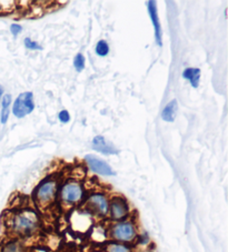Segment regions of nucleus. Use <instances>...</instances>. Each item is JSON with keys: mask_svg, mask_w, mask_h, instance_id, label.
Here are the masks:
<instances>
[{"mask_svg": "<svg viewBox=\"0 0 228 252\" xmlns=\"http://www.w3.org/2000/svg\"><path fill=\"white\" fill-rule=\"evenodd\" d=\"M72 225L77 231H87L91 224V215L88 211H76L72 216Z\"/></svg>", "mask_w": 228, "mask_h": 252, "instance_id": "nucleus-10", "label": "nucleus"}, {"mask_svg": "<svg viewBox=\"0 0 228 252\" xmlns=\"http://www.w3.org/2000/svg\"><path fill=\"white\" fill-rule=\"evenodd\" d=\"M61 205L65 207H73L79 203L84 198V188L80 182L69 180L65 182L59 191Z\"/></svg>", "mask_w": 228, "mask_h": 252, "instance_id": "nucleus-3", "label": "nucleus"}, {"mask_svg": "<svg viewBox=\"0 0 228 252\" xmlns=\"http://www.w3.org/2000/svg\"><path fill=\"white\" fill-rule=\"evenodd\" d=\"M183 78L190 82L191 87L197 88L200 80V69L198 68H186L183 72Z\"/></svg>", "mask_w": 228, "mask_h": 252, "instance_id": "nucleus-13", "label": "nucleus"}, {"mask_svg": "<svg viewBox=\"0 0 228 252\" xmlns=\"http://www.w3.org/2000/svg\"><path fill=\"white\" fill-rule=\"evenodd\" d=\"M86 162L88 163L89 168L93 170L95 173H98V175L102 176H115L116 172L113 170L112 167L109 164L104 161V160L99 159L98 157L93 155H87L85 157Z\"/></svg>", "mask_w": 228, "mask_h": 252, "instance_id": "nucleus-8", "label": "nucleus"}, {"mask_svg": "<svg viewBox=\"0 0 228 252\" xmlns=\"http://www.w3.org/2000/svg\"><path fill=\"white\" fill-rule=\"evenodd\" d=\"M58 193V181L54 178H48L39 185L34 192V201L40 209L50 207Z\"/></svg>", "mask_w": 228, "mask_h": 252, "instance_id": "nucleus-2", "label": "nucleus"}, {"mask_svg": "<svg viewBox=\"0 0 228 252\" xmlns=\"http://www.w3.org/2000/svg\"><path fill=\"white\" fill-rule=\"evenodd\" d=\"M0 9H1V6H0Z\"/></svg>", "mask_w": 228, "mask_h": 252, "instance_id": "nucleus-23", "label": "nucleus"}, {"mask_svg": "<svg viewBox=\"0 0 228 252\" xmlns=\"http://www.w3.org/2000/svg\"><path fill=\"white\" fill-rule=\"evenodd\" d=\"M85 64H86V59L84 57V55H82V54H77L76 56H75V58H74V67L76 68V70L78 72H80V71L84 70Z\"/></svg>", "mask_w": 228, "mask_h": 252, "instance_id": "nucleus-17", "label": "nucleus"}, {"mask_svg": "<svg viewBox=\"0 0 228 252\" xmlns=\"http://www.w3.org/2000/svg\"><path fill=\"white\" fill-rule=\"evenodd\" d=\"M0 252H26V249L21 241L11 240L1 246V248H0Z\"/></svg>", "mask_w": 228, "mask_h": 252, "instance_id": "nucleus-14", "label": "nucleus"}, {"mask_svg": "<svg viewBox=\"0 0 228 252\" xmlns=\"http://www.w3.org/2000/svg\"><path fill=\"white\" fill-rule=\"evenodd\" d=\"M39 218L37 214L30 209L12 212L7 219V227L17 237L28 238L39 230Z\"/></svg>", "mask_w": 228, "mask_h": 252, "instance_id": "nucleus-1", "label": "nucleus"}, {"mask_svg": "<svg viewBox=\"0 0 228 252\" xmlns=\"http://www.w3.org/2000/svg\"><path fill=\"white\" fill-rule=\"evenodd\" d=\"M35 109L34 103V94L33 93H24L20 94L19 97L15 100L14 108H12V112L17 117V118H25L26 116L32 114Z\"/></svg>", "mask_w": 228, "mask_h": 252, "instance_id": "nucleus-6", "label": "nucleus"}, {"mask_svg": "<svg viewBox=\"0 0 228 252\" xmlns=\"http://www.w3.org/2000/svg\"><path fill=\"white\" fill-rule=\"evenodd\" d=\"M178 109L177 100L173 99L172 101H169L166 107L161 111V118L164 121H167V123H173L175 120V117H176V112Z\"/></svg>", "mask_w": 228, "mask_h": 252, "instance_id": "nucleus-12", "label": "nucleus"}, {"mask_svg": "<svg viewBox=\"0 0 228 252\" xmlns=\"http://www.w3.org/2000/svg\"><path fill=\"white\" fill-rule=\"evenodd\" d=\"M23 32V27H21L20 25H18V24H12L11 26H10V32L14 34L15 37H17L18 36V34Z\"/></svg>", "mask_w": 228, "mask_h": 252, "instance_id": "nucleus-21", "label": "nucleus"}, {"mask_svg": "<svg viewBox=\"0 0 228 252\" xmlns=\"http://www.w3.org/2000/svg\"><path fill=\"white\" fill-rule=\"evenodd\" d=\"M96 54H97L99 57H106L109 54V46L106 42V40H99L96 45Z\"/></svg>", "mask_w": 228, "mask_h": 252, "instance_id": "nucleus-16", "label": "nucleus"}, {"mask_svg": "<svg viewBox=\"0 0 228 252\" xmlns=\"http://www.w3.org/2000/svg\"><path fill=\"white\" fill-rule=\"evenodd\" d=\"M93 147L96 151L103 155H117L118 150L111 142H107L103 136H96L93 140Z\"/></svg>", "mask_w": 228, "mask_h": 252, "instance_id": "nucleus-11", "label": "nucleus"}, {"mask_svg": "<svg viewBox=\"0 0 228 252\" xmlns=\"http://www.w3.org/2000/svg\"><path fill=\"white\" fill-rule=\"evenodd\" d=\"M2 94H3V87L0 86V99H1Z\"/></svg>", "mask_w": 228, "mask_h": 252, "instance_id": "nucleus-22", "label": "nucleus"}, {"mask_svg": "<svg viewBox=\"0 0 228 252\" xmlns=\"http://www.w3.org/2000/svg\"><path fill=\"white\" fill-rule=\"evenodd\" d=\"M24 42H25V47L29 50H41L42 49L40 45H38L36 41H33L30 38H26Z\"/></svg>", "mask_w": 228, "mask_h": 252, "instance_id": "nucleus-18", "label": "nucleus"}, {"mask_svg": "<svg viewBox=\"0 0 228 252\" xmlns=\"http://www.w3.org/2000/svg\"><path fill=\"white\" fill-rule=\"evenodd\" d=\"M147 8H148L149 16H151L152 26H154L156 43L159 47H161V46H163V30H161V26H160V21H159V17H158V11H157L156 2L155 1H148L147 2Z\"/></svg>", "mask_w": 228, "mask_h": 252, "instance_id": "nucleus-9", "label": "nucleus"}, {"mask_svg": "<svg viewBox=\"0 0 228 252\" xmlns=\"http://www.w3.org/2000/svg\"><path fill=\"white\" fill-rule=\"evenodd\" d=\"M111 218L116 221H122L129 215V206L122 197H114L109 201V211Z\"/></svg>", "mask_w": 228, "mask_h": 252, "instance_id": "nucleus-7", "label": "nucleus"}, {"mask_svg": "<svg viewBox=\"0 0 228 252\" xmlns=\"http://www.w3.org/2000/svg\"><path fill=\"white\" fill-rule=\"evenodd\" d=\"M86 211L90 215H96L99 217H105L109 211V200L103 193H94L87 199Z\"/></svg>", "mask_w": 228, "mask_h": 252, "instance_id": "nucleus-5", "label": "nucleus"}, {"mask_svg": "<svg viewBox=\"0 0 228 252\" xmlns=\"http://www.w3.org/2000/svg\"><path fill=\"white\" fill-rule=\"evenodd\" d=\"M58 118L63 124H67L70 121V115L67 110H61L58 115Z\"/></svg>", "mask_w": 228, "mask_h": 252, "instance_id": "nucleus-19", "label": "nucleus"}, {"mask_svg": "<svg viewBox=\"0 0 228 252\" xmlns=\"http://www.w3.org/2000/svg\"><path fill=\"white\" fill-rule=\"evenodd\" d=\"M111 237L114 240L119 242H131L137 237V231H136V227L133 222L120 221L112 227Z\"/></svg>", "mask_w": 228, "mask_h": 252, "instance_id": "nucleus-4", "label": "nucleus"}, {"mask_svg": "<svg viewBox=\"0 0 228 252\" xmlns=\"http://www.w3.org/2000/svg\"><path fill=\"white\" fill-rule=\"evenodd\" d=\"M10 103H11V95L10 94H5L2 97L1 109H9Z\"/></svg>", "mask_w": 228, "mask_h": 252, "instance_id": "nucleus-20", "label": "nucleus"}, {"mask_svg": "<svg viewBox=\"0 0 228 252\" xmlns=\"http://www.w3.org/2000/svg\"><path fill=\"white\" fill-rule=\"evenodd\" d=\"M106 251L107 252H133L129 247H127L122 243H116V242H111L106 246Z\"/></svg>", "mask_w": 228, "mask_h": 252, "instance_id": "nucleus-15", "label": "nucleus"}]
</instances>
